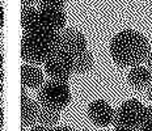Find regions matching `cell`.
Segmentation results:
<instances>
[{
    "instance_id": "6da1fadb",
    "label": "cell",
    "mask_w": 152,
    "mask_h": 131,
    "mask_svg": "<svg viewBox=\"0 0 152 131\" xmlns=\"http://www.w3.org/2000/svg\"><path fill=\"white\" fill-rule=\"evenodd\" d=\"M150 43L142 33L132 29L119 31L110 42V54L117 66L135 67L147 59Z\"/></svg>"
},
{
    "instance_id": "7a4b0ae2",
    "label": "cell",
    "mask_w": 152,
    "mask_h": 131,
    "mask_svg": "<svg viewBox=\"0 0 152 131\" xmlns=\"http://www.w3.org/2000/svg\"><path fill=\"white\" fill-rule=\"evenodd\" d=\"M58 45L59 31L41 26L25 30L21 38V59L29 64H43Z\"/></svg>"
},
{
    "instance_id": "3957f363",
    "label": "cell",
    "mask_w": 152,
    "mask_h": 131,
    "mask_svg": "<svg viewBox=\"0 0 152 131\" xmlns=\"http://www.w3.org/2000/svg\"><path fill=\"white\" fill-rule=\"evenodd\" d=\"M41 106L61 111L71 101V91L67 81H58L50 79L41 85L37 94Z\"/></svg>"
},
{
    "instance_id": "277c9868",
    "label": "cell",
    "mask_w": 152,
    "mask_h": 131,
    "mask_svg": "<svg viewBox=\"0 0 152 131\" xmlns=\"http://www.w3.org/2000/svg\"><path fill=\"white\" fill-rule=\"evenodd\" d=\"M145 114V106L140 101L131 98L125 101L114 111L113 126L115 130L132 131L142 124Z\"/></svg>"
},
{
    "instance_id": "5b68a950",
    "label": "cell",
    "mask_w": 152,
    "mask_h": 131,
    "mask_svg": "<svg viewBox=\"0 0 152 131\" xmlns=\"http://www.w3.org/2000/svg\"><path fill=\"white\" fill-rule=\"evenodd\" d=\"M45 72L50 79L58 81H68L72 71V58L63 53L61 49H56L47 58L45 63Z\"/></svg>"
},
{
    "instance_id": "8992f818",
    "label": "cell",
    "mask_w": 152,
    "mask_h": 131,
    "mask_svg": "<svg viewBox=\"0 0 152 131\" xmlns=\"http://www.w3.org/2000/svg\"><path fill=\"white\" fill-rule=\"evenodd\" d=\"M66 12L62 7L39 5L38 9V26L49 30L61 31L66 25Z\"/></svg>"
},
{
    "instance_id": "52a82bcc",
    "label": "cell",
    "mask_w": 152,
    "mask_h": 131,
    "mask_svg": "<svg viewBox=\"0 0 152 131\" xmlns=\"http://www.w3.org/2000/svg\"><path fill=\"white\" fill-rule=\"evenodd\" d=\"M58 49H61L63 53L74 58L87 50V40L81 31L76 30L74 28L64 29L62 33H59Z\"/></svg>"
},
{
    "instance_id": "ba28073f",
    "label": "cell",
    "mask_w": 152,
    "mask_h": 131,
    "mask_svg": "<svg viewBox=\"0 0 152 131\" xmlns=\"http://www.w3.org/2000/svg\"><path fill=\"white\" fill-rule=\"evenodd\" d=\"M88 117L96 126L106 127L113 122L114 110L106 101L96 100L88 106Z\"/></svg>"
},
{
    "instance_id": "9c48e42d",
    "label": "cell",
    "mask_w": 152,
    "mask_h": 131,
    "mask_svg": "<svg viewBox=\"0 0 152 131\" xmlns=\"http://www.w3.org/2000/svg\"><path fill=\"white\" fill-rule=\"evenodd\" d=\"M43 75L38 67L30 64L21 66V85L25 88L37 89L43 84Z\"/></svg>"
},
{
    "instance_id": "30bf717a",
    "label": "cell",
    "mask_w": 152,
    "mask_h": 131,
    "mask_svg": "<svg viewBox=\"0 0 152 131\" xmlns=\"http://www.w3.org/2000/svg\"><path fill=\"white\" fill-rule=\"evenodd\" d=\"M129 84L135 89H144L150 85L152 80V72L147 67L143 66H135L131 68L127 76Z\"/></svg>"
},
{
    "instance_id": "8fae6325",
    "label": "cell",
    "mask_w": 152,
    "mask_h": 131,
    "mask_svg": "<svg viewBox=\"0 0 152 131\" xmlns=\"http://www.w3.org/2000/svg\"><path fill=\"white\" fill-rule=\"evenodd\" d=\"M38 113H39V106L36 101L25 100L21 102V126L23 127H30L37 122Z\"/></svg>"
},
{
    "instance_id": "7c38bea8",
    "label": "cell",
    "mask_w": 152,
    "mask_h": 131,
    "mask_svg": "<svg viewBox=\"0 0 152 131\" xmlns=\"http://www.w3.org/2000/svg\"><path fill=\"white\" fill-rule=\"evenodd\" d=\"M93 67V56L88 50L72 58V71L76 73H85Z\"/></svg>"
},
{
    "instance_id": "4fadbf2b",
    "label": "cell",
    "mask_w": 152,
    "mask_h": 131,
    "mask_svg": "<svg viewBox=\"0 0 152 131\" xmlns=\"http://www.w3.org/2000/svg\"><path fill=\"white\" fill-rule=\"evenodd\" d=\"M21 26H23L24 31L38 26V11L31 5L23 7L21 9Z\"/></svg>"
},
{
    "instance_id": "5bb4252c",
    "label": "cell",
    "mask_w": 152,
    "mask_h": 131,
    "mask_svg": "<svg viewBox=\"0 0 152 131\" xmlns=\"http://www.w3.org/2000/svg\"><path fill=\"white\" fill-rule=\"evenodd\" d=\"M59 121V111L49 109V108H39V113H38V119L37 122L39 124L46 127H53L58 123Z\"/></svg>"
},
{
    "instance_id": "9a60e30c",
    "label": "cell",
    "mask_w": 152,
    "mask_h": 131,
    "mask_svg": "<svg viewBox=\"0 0 152 131\" xmlns=\"http://www.w3.org/2000/svg\"><path fill=\"white\" fill-rule=\"evenodd\" d=\"M67 0H39V5H54V7H63Z\"/></svg>"
},
{
    "instance_id": "2e32d148",
    "label": "cell",
    "mask_w": 152,
    "mask_h": 131,
    "mask_svg": "<svg viewBox=\"0 0 152 131\" xmlns=\"http://www.w3.org/2000/svg\"><path fill=\"white\" fill-rule=\"evenodd\" d=\"M142 124H145V126L152 127V105L148 108H145V114H144V119Z\"/></svg>"
},
{
    "instance_id": "e0dca14e",
    "label": "cell",
    "mask_w": 152,
    "mask_h": 131,
    "mask_svg": "<svg viewBox=\"0 0 152 131\" xmlns=\"http://www.w3.org/2000/svg\"><path fill=\"white\" fill-rule=\"evenodd\" d=\"M50 131H72V130H71V127H68V126H58V127L50 129Z\"/></svg>"
},
{
    "instance_id": "ac0fdd59",
    "label": "cell",
    "mask_w": 152,
    "mask_h": 131,
    "mask_svg": "<svg viewBox=\"0 0 152 131\" xmlns=\"http://www.w3.org/2000/svg\"><path fill=\"white\" fill-rule=\"evenodd\" d=\"M30 131H50V127H46V126H42V124H39V126L31 127Z\"/></svg>"
},
{
    "instance_id": "d6986e66",
    "label": "cell",
    "mask_w": 152,
    "mask_h": 131,
    "mask_svg": "<svg viewBox=\"0 0 152 131\" xmlns=\"http://www.w3.org/2000/svg\"><path fill=\"white\" fill-rule=\"evenodd\" d=\"M145 60H147V68L152 72V50L150 51V54H148V56H147Z\"/></svg>"
},
{
    "instance_id": "ffe728a7",
    "label": "cell",
    "mask_w": 152,
    "mask_h": 131,
    "mask_svg": "<svg viewBox=\"0 0 152 131\" xmlns=\"http://www.w3.org/2000/svg\"><path fill=\"white\" fill-rule=\"evenodd\" d=\"M132 131H152V127L145 126V124H140V126L137 127V129L132 130Z\"/></svg>"
},
{
    "instance_id": "44dd1931",
    "label": "cell",
    "mask_w": 152,
    "mask_h": 131,
    "mask_svg": "<svg viewBox=\"0 0 152 131\" xmlns=\"http://www.w3.org/2000/svg\"><path fill=\"white\" fill-rule=\"evenodd\" d=\"M37 1L39 3V0H21V4H23V7H28V5H31Z\"/></svg>"
},
{
    "instance_id": "7402d4cb",
    "label": "cell",
    "mask_w": 152,
    "mask_h": 131,
    "mask_svg": "<svg viewBox=\"0 0 152 131\" xmlns=\"http://www.w3.org/2000/svg\"><path fill=\"white\" fill-rule=\"evenodd\" d=\"M147 96H148V100L152 101V81L150 83V85L147 87Z\"/></svg>"
},
{
    "instance_id": "603a6c76",
    "label": "cell",
    "mask_w": 152,
    "mask_h": 131,
    "mask_svg": "<svg viewBox=\"0 0 152 131\" xmlns=\"http://www.w3.org/2000/svg\"><path fill=\"white\" fill-rule=\"evenodd\" d=\"M3 25H4V11L0 7V28H1Z\"/></svg>"
},
{
    "instance_id": "cb8c5ba5",
    "label": "cell",
    "mask_w": 152,
    "mask_h": 131,
    "mask_svg": "<svg viewBox=\"0 0 152 131\" xmlns=\"http://www.w3.org/2000/svg\"><path fill=\"white\" fill-rule=\"evenodd\" d=\"M3 119H4V117H3V109H0V127L3 126Z\"/></svg>"
},
{
    "instance_id": "d4e9b609",
    "label": "cell",
    "mask_w": 152,
    "mask_h": 131,
    "mask_svg": "<svg viewBox=\"0 0 152 131\" xmlns=\"http://www.w3.org/2000/svg\"><path fill=\"white\" fill-rule=\"evenodd\" d=\"M3 79H4V72H3V70L0 68V83L3 81Z\"/></svg>"
},
{
    "instance_id": "484cf974",
    "label": "cell",
    "mask_w": 152,
    "mask_h": 131,
    "mask_svg": "<svg viewBox=\"0 0 152 131\" xmlns=\"http://www.w3.org/2000/svg\"><path fill=\"white\" fill-rule=\"evenodd\" d=\"M1 66H3V56L0 55V68H1Z\"/></svg>"
},
{
    "instance_id": "4316f807",
    "label": "cell",
    "mask_w": 152,
    "mask_h": 131,
    "mask_svg": "<svg viewBox=\"0 0 152 131\" xmlns=\"http://www.w3.org/2000/svg\"><path fill=\"white\" fill-rule=\"evenodd\" d=\"M1 92H3V85H1V83H0V94H1Z\"/></svg>"
},
{
    "instance_id": "83f0119b",
    "label": "cell",
    "mask_w": 152,
    "mask_h": 131,
    "mask_svg": "<svg viewBox=\"0 0 152 131\" xmlns=\"http://www.w3.org/2000/svg\"><path fill=\"white\" fill-rule=\"evenodd\" d=\"M113 131H121V130H115V129H114V130H113Z\"/></svg>"
}]
</instances>
